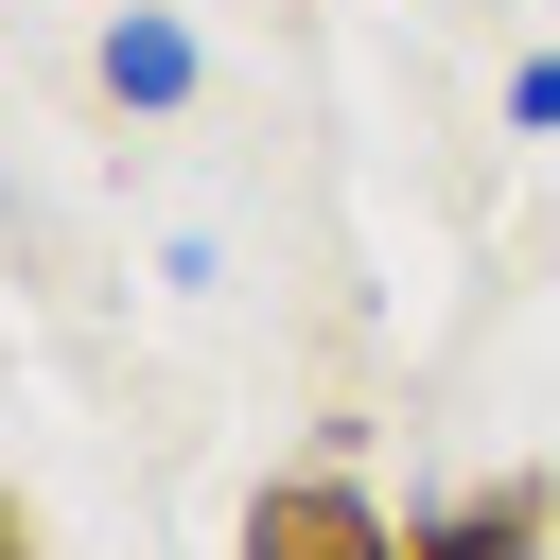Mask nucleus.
I'll list each match as a JSON object with an SVG mask.
<instances>
[{
    "mask_svg": "<svg viewBox=\"0 0 560 560\" xmlns=\"http://www.w3.org/2000/svg\"><path fill=\"white\" fill-rule=\"evenodd\" d=\"M420 560H560V472H508V490H455V508H402Z\"/></svg>",
    "mask_w": 560,
    "mask_h": 560,
    "instance_id": "nucleus-2",
    "label": "nucleus"
},
{
    "mask_svg": "<svg viewBox=\"0 0 560 560\" xmlns=\"http://www.w3.org/2000/svg\"><path fill=\"white\" fill-rule=\"evenodd\" d=\"M245 560H420V542H402L350 472H262V490H245Z\"/></svg>",
    "mask_w": 560,
    "mask_h": 560,
    "instance_id": "nucleus-1",
    "label": "nucleus"
},
{
    "mask_svg": "<svg viewBox=\"0 0 560 560\" xmlns=\"http://www.w3.org/2000/svg\"><path fill=\"white\" fill-rule=\"evenodd\" d=\"M210 88V52H192V18H158V0H122L105 18V105H140V122H175Z\"/></svg>",
    "mask_w": 560,
    "mask_h": 560,
    "instance_id": "nucleus-3",
    "label": "nucleus"
},
{
    "mask_svg": "<svg viewBox=\"0 0 560 560\" xmlns=\"http://www.w3.org/2000/svg\"><path fill=\"white\" fill-rule=\"evenodd\" d=\"M508 140H560V52H525V70H508Z\"/></svg>",
    "mask_w": 560,
    "mask_h": 560,
    "instance_id": "nucleus-4",
    "label": "nucleus"
}]
</instances>
